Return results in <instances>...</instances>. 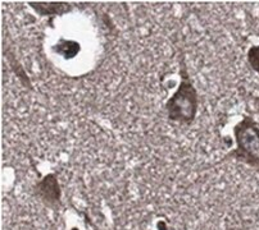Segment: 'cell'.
I'll list each match as a JSON object with an SVG mask.
<instances>
[{
  "instance_id": "6da1fadb",
  "label": "cell",
  "mask_w": 259,
  "mask_h": 230,
  "mask_svg": "<svg viewBox=\"0 0 259 230\" xmlns=\"http://www.w3.org/2000/svg\"><path fill=\"white\" fill-rule=\"evenodd\" d=\"M180 76L181 81L179 87L165 102V111L167 118L171 122L189 126L195 121L198 114V91L191 82L186 69L181 68Z\"/></svg>"
},
{
  "instance_id": "7a4b0ae2",
  "label": "cell",
  "mask_w": 259,
  "mask_h": 230,
  "mask_svg": "<svg viewBox=\"0 0 259 230\" xmlns=\"http://www.w3.org/2000/svg\"><path fill=\"white\" fill-rule=\"evenodd\" d=\"M236 147L226 155V159H235L249 166H259V126L251 117H244L234 127Z\"/></svg>"
},
{
  "instance_id": "3957f363",
  "label": "cell",
  "mask_w": 259,
  "mask_h": 230,
  "mask_svg": "<svg viewBox=\"0 0 259 230\" xmlns=\"http://www.w3.org/2000/svg\"><path fill=\"white\" fill-rule=\"evenodd\" d=\"M37 192L45 202L50 203V205L59 203V201H61V187H59L57 176L49 174L41 182H39L37 183Z\"/></svg>"
},
{
  "instance_id": "277c9868",
  "label": "cell",
  "mask_w": 259,
  "mask_h": 230,
  "mask_svg": "<svg viewBox=\"0 0 259 230\" xmlns=\"http://www.w3.org/2000/svg\"><path fill=\"white\" fill-rule=\"evenodd\" d=\"M31 9L36 12L39 16H63L69 13L73 9L72 4L64 2H52V3H40V2H30L28 3Z\"/></svg>"
},
{
  "instance_id": "5b68a950",
  "label": "cell",
  "mask_w": 259,
  "mask_h": 230,
  "mask_svg": "<svg viewBox=\"0 0 259 230\" xmlns=\"http://www.w3.org/2000/svg\"><path fill=\"white\" fill-rule=\"evenodd\" d=\"M81 46L78 42L69 41V40H61L54 46V51L63 56L64 59H73L80 52Z\"/></svg>"
},
{
  "instance_id": "8992f818",
  "label": "cell",
  "mask_w": 259,
  "mask_h": 230,
  "mask_svg": "<svg viewBox=\"0 0 259 230\" xmlns=\"http://www.w3.org/2000/svg\"><path fill=\"white\" fill-rule=\"evenodd\" d=\"M246 61L254 72L259 76V45H253L246 52Z\"/></svg>"
},
{
  "instance_id": "52a82bcc",
  "label": "cell",
  "mask_w": 259,
  "mask_h": 230,
  "mask_svg": "<svg viewBox=\"0 0 259 230\" xmlns=\"http://www.w3.org/2000/svg\"><path fill=\"white\" fill-rule=\"evenodd\" d=\"M255 106H256V110H258V114H259V96L258 97H255Z\"/></svg>"
}]
</instances>
